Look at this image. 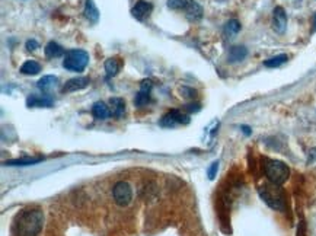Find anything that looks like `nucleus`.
I'll return each instance as SVG.
<instances>
[{
    "mask_svg": "<svg viewBox=\"0 0 316 236\" xmlns=\"http://www.w3.org/2000/svg\"><path fill=\"white\" fill-rule=\"evenodd\" d=\"M44 224V214L41 210H25L15 222V232L18 236H36Z\"/></svg>",
    "mask_w": 316,
    "mask_h": 236,
    "instance_id": "nucleus-1",
    "label": "nucleus"
},
{
    "mask_svg": "<svg viewBox=\"0 0 316 236\" xmlns=\"http://www.w3.org/2000/svg\"><path fill=\"white\" fill-rule=\"evenodd\" d=\"M264 171H265V175L268 178V181L271 184H275V185H281L287 181V178L290 175V169L289 166L286 165L284 162L280 161H274V159H267L265 164H264Z\"/></svg>",
    "mask_w": 316,
    "mask_h": 236,
    "instance_id": "nucleus-2",
    "label": "nucleus"
},
{
    "mask_svg": "<svg viewBox=\"0 0 316 236\" xmlns=\"http://www.w3.org/2000/svg\"><path fill=\"white\" fill-rule=\"evenodd\" d=\"M88 63H89V53L81 48H73L64 54L63 67L69 71H83L86 69Z\"/></svg>",
    "mask_w": 316,
    "mask_h": 236,
    "instance_id": "nucleus-3",
    "label": "nucleus"
},
{
    "mask_svg": "<svg viewBox=\"0 0 316 236\" xmlns=\"http://www.w3.org/2000/svg\"><path fill=\"white\" fill-rule=\"evenodd\" d=\"M259 194L261 199L268 204L271 209L274 210H280L284 212L286 210V203H284V197L279 189V185L271 184V185H264L259 188Z\"/></svg>",
    "mask_w": 316,
    "mask_h": 236,
    "instance_id": "nucleus-4",
    "label": "nucleus"
},
{
    "mask_svg": "<svg viewBox=\"0 0 316 236\" xmlns=\"http://www.w3.org/2000/svg\"><path fill=\"white\" fill-rule=\"evenodd\" d=\"M112 195H114V201L120 207H126L133 200V189L130 187L129 182L120 181L112 188Z\"/></svg>",
    "mask_w": 316,
    "mask_h": 236,
    "instance_id": "nucleus-5",
    "label": "nucleus"
},
{
    "mask_svg": "<svg viewBox=\"0 0 316 236\" xmlns=\"http://www.w3.org/2000/svg\"><path fill=\"white\" fill-rule=\"evenodd\" d=\"M188 123H189V117L182 114L178 109H172V111L166 112L161 120L162 127H175L178 124H188Z\"/></svg>",
    "mask_w": 316,
    "mask_h": 236,
    "instance_id": "nucleus-6",
    "label": "nucleus"
},
{
    "mask_svg": "<svg viewBox=\"0 0 316 236\" xmlns=\"http://www.w3.org/2000/svg\"><path fill=\"white\" fill-rule=\"evenodd\" d=\"M152 11H153V5L150 3V2H147V0H139V2H136V5L133 6V9H131V15H133V18H134V19H137V21L143 22L146 18H149V16H150Z\"/></svg>",
    "mask_w": 316,
    "mask_h": 236,
    "instance_id": "nucleus-7",
    "label": "nucleus"
},
{
    "mask_svg": "<svg viewBox=\"0 0 316 236\" xmlns=\"http://www.w3.org/2000/svg\"><path fill=\"white\" fill-rule=\"evenodd\" d=\"M153 82L152 81H143L140 85V91L137 92L134 98V105L143 108L150 102V92H152Z\"/></svg>",
    "mask_w": 316,
    "mask_h": 236,
    "instance_id": "nucleus-8",
    "label": "nucleus"
},
{
    "mask_svg": "<svg viewBox=\"0 0 316 236\" xmlns=\"http://www.w3.org/2000/svg\"><path fill=\"white\" fill-rule=\"evenodd\" d=\"M272 29L277 34H284L287 29V13L281 6H277L272 12Z\"/></svg>",
    "mask_w": 316,
    "mask_h": 236,
    "instance_id": "nucleus-9",
    "label": "nucleus"
},
{
    "mask_svg": "<svg viewBox=\"0 0 316 236\" xmlns=\"http://www.w3.org/2000/svg\"><path fill=\"white\" fill-rule=\"evenodd\" d=\"M89 77H85V76H81V77H73L70 81L63 85L61 88V92L63 94H71V92H77V91H82L85 88L89 86Z\"/></svg>",
    "mask_w": 316,
    "mask_h": 236,
    "instance_id": "nucleus-10",
    "label": "nucleus"
},
{
    "mask_svg": "<svg viewBox=\"0 0 316 236\" xmlns=\"http://www.w3.org/2000/svg\"><path fill=\"white\" fill-rule=\"evenodd\" d=\"M182 11L185 12V16H187L191 22H197V21H200V19L203 18V13H204L203 8L200 6L195 0H187Z\"/></svg>",
    "mask_w": 316,
    "mask_h": 236,
    "instance_id": "nucleus-11",
    "label": "nucleus"
},
{
    "mask_svg": "<svg viewBox=\"0 0 316 236\" xmlns=\"http://www.w3.org/2000/svg\"><path fill=\"white\" fill-rule=\"evenodd\" d=\"M53 104H54L53 98H50L47 95H43V96L31 95L26 99V105L29 108H50V106H53Z\"/></svg>",
    "mask_w": 316,
    "mask_h": 236,
    "instance_id": "nucleus-12",
    "label": "nucleus"
},
{
    "mask_svg": "<svg viewBox=\"0 0 316 236\" xmlns=\"http://www.w3.org/2000/svg\"><path fill=\"white\" fill-rule=\"evenodd\" d=\"M83 15L85 18L91 22V24H98L99 21V11L96 8L94 0H86L85 2V9H83Z\"/></svg>",
    "mask_w": 316,
    "mask_h": 236,
    "instance_id": "nucleus-13",
    "label": "nucleus"
},
{
    "mask_svg": "<svg viewBox=\"0 0 316 236\" xmlns=\"http://www.w3.org/2000/svg\"><path fill=\"white\" fill-rule=\"evenodd\" d=\"M38 89L43 91V92H51L53 89H56L59 86V77L57 76H53V74H48L41 77L38 83H36Z\"/></svg>",
    "mask_w": 316,
    "mask_h": 236,
    "instance_id": "nucleus-14",
    "label": "nucleus"
},
{
    "mask_svg": "<svg viewBox=\"0 0 316 236\" xmlns=\"http://www.w3.org/2000/svg\"><path fill=\"white\" fill-rule=\"evenodd\" d=\"M109 111H111L112 117L121 118L126 114V101L123 98H111L109 99Z\"/></svg>",
    "mask_w": 316,
    "mask_h": 236,
    "instance_id": "nucleus-15",
    "label": "nucleus"
},
{
    "mask_svg": "<svg viewBox=\"0 0 316 236\" xmlns=\"http://www.w3.org/2000/svg\"><path fill=\"white\" fill-rule=\"evenodd\" d=\"M246 56H248V50L244 46H234L229 50L227 60H229V63H239L245 59Z\"/></svg>",
    "mask_w": 316,
    "mask_h": 236,
    "instance_id": "nucleus-16",
    "label": "nucleus"
},
{
    "mask_svg": "<svg viewBox=\"0 0 316 236\" xmlns=\"http://www.w3.org/2000/svg\"><path fill=\"white\" fill-rule=\"evenodd\" d=\"M44 53H46V57H48V59H57V57H61L64 54V48L57 43H54V41H50L44 48Z\"/></svg>",
    "mask_w": 316,
    "mask_h": 236,
    "instance_id": "nucleus-17",
    "label": "nucleus"
},
{
    "mask_svg": "<svg viewBox=\"0 0 316 236\" xmlns=\"http://www.w3.org/2000/svg\"><path fill=\"white\" fill-rule=\"evenodd\" d=\"M92 114L96 120H106V118L111 115V111H109V106H106L104 102H95L92 106Z\"/></svg>",
    "mask_w": 316,
    "mask_h": 236,
    "instance_id": "nucleus-18",
    "label": "nucleus"
},
{
    "mask_svg": "<svg viewBox=\"0 0 316 236\" xmlns=\"http://www.w3.org/2000/svg\"><path fill=\"white\" fill-rule=\"evenodd\" d=\"M123 63L121 60L117 59V57H111L105 61V71L108 77H114L115 74H118V71L121 69Z\"/></svg>",
    "mask_w": 316,
    "mask_h": 236,
    "instance_id": "nucleus-19",
    "label": "nucleus"
},
{
    "mask_svg": "<svg viewBox=\"0 0 316 236\" xmlns=\"http://www.w3.org/2000/svg\"><path fill=\"white\" fill-rule=\"evenodd\" d=\"M43 158H21V159H13V161H6L3 162L5 166H28L35 165L38 162H41Z\"/></svg>",
    "mask_w": 316,
    "mask_h": 236,
    "instance_id": "nucleus-20",
    "label": "nucleus"
},
{
    "mask_svg": "<svg viewBox=\"0 0 316 236\" xmlns=\"http://www.w3.org/2000/svg\"><path fill=\"white\" fill-rule=\"evenodd\" d=\"M41 71V64L36 63L34 60H28L21 66V73L22 74H28V76H34Z\"/></svg>",
    "mask_w": 316,
    "mask_h": 236,
    "instance_id": "nucleus-21",
    "label": "nucleus"
},
{
    "mask_svg": "<svg viewBox=\"0 0 316 236\" xmlns=\"http://www.w3.org/2000/svg\"><path fill=\"white\" fill-rule=\"evenodd\" d=\"M287 60H289V56H287V54H279V56H275V57H271V59L265 60V61H264V66H265V67H269V69H275V67L283 66Z\"/></svg>",
    "mask_w": 316,
    "mask_h": 236,
    "instance_id": "nucleus-22",
    "label": "nucleus"
},
{
    "mask_svg": "<svg viewBox=\"0 0 316 236\" xmlns=\"http://www.w3.org/2000/svg\"><path fill=\"white\" fill-rule=\"evenodd\" d=\"M224 31H226V34H229V35H234V34H238V32L241 31V22H239L238 19H230V21L226 24Z\"/></svg>",
    "mask_w": 316,
    "mask_h": 236,
    "instance_id": "nucleus-23",
    "label": "nucleus"
},
{
    "mask_svg": "<svg viewBox=\"0 0 316 236\" xmlns=\"http://www.w3.org/2000/svg\"><path fill=\"white\" fill-rule=\"evenodd\" d=\"M187 0H168V8L172 11H182Z\"/></svg>",
    "mask_w": 316,
    "mask_h": 236,
    "instance_id": "nucleus-24",
    "label": "nucleus"
},
{
    "mask_svg": "<svg viewBox=\"0 0 316 236\" xmlns=\"http://www.w3.org/2000/svg\"><path fill=\"white\" fill-rule=\"evenodd\" d=\"M217 169H219V162H213L210 168H209V172H207V175H209L210 179H214V178H216Z\"/></svg>",
    "mask_w": 316,
    "mask_h": 236,
    "instance_id": "nucleus-25",
    "label": "nucleus"
},
{
    "mask_svg": "<svg viewBox=\"0 0 316 236\" xmlns=\"http://www.w3.org/2000/svg\"><path fill=\"white\" fill-rule=\"evenodd\" d=\"M181 92H182V95H184L185 98H195V96H197V92H195L194 89H191V88H187V86H184V88L181 89Z\"/></svg>",
    "mask_w": 316,
    "mask_h": 236,
    "instance_id": "nucleus-26",
    "label": "nucleus"
},
{
    "mask_svg": "<svg viewBox=\"0 0 316 236\" xmlns=\"http://www.w3.org/2000/svg\"><path fill=\"white\" fill-rule=\"evenodd\" d=\"M36 48H40V44L36 43L35 40H28L26 41V50L28 51H35Z\"/></svg>",
    "mask_w": 316,
    "mask_h": 236,
    "instance_id": "nucleus-27",
    "label": "nucleus"
},
{
    "mask_svg": "<svg viewBox=\"0 0 316 236\" xmlns=\"http://www.w3.org/2000/svg\"><path fill=\"white\" fill-rule=\"evenodd\" d=\"M185 109L188 112H197V111H200V104H189V105L185 106Z\"/></svg>",
    "mask_w": 316,
    "mask_h": 236,
    "instance_id": "nucleus-28",
    "label": "nucleus"
},
{
    "mask_svg": "<svg viewBox=\"0 0 316 236\" xmlns=\"http://www.w3.org/2000/svg\"><path fill=\"white\" fill-rule=\"evenodd\" d=\"M313 25H315V26H313V31H316V12L315 15H313Z\"/></svg>",
    "mask_w": 316,
    "mask_h": 236,
    "instance_id": "nucleus-29",
    "label": "nucleus"
}]
</instances>
